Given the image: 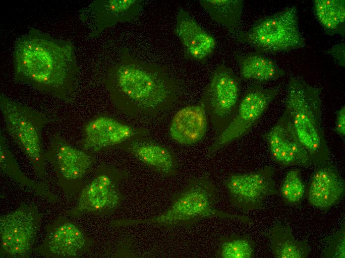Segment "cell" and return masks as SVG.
Instances as JSON below:
<instances>
[{"instance_id": "4fadbf2b", "label": "cell", "mask_w": 345, "mask_h": 258, "mask_svg": "<svg viewBox=\"0 0 345 258\" xmlns=\"http://www.w3.org/2000/svg\"><path fill=\"white\" fill-rule=\"evenodd\" d=\"M146 128L132 126L111 116L97 115L84 125L80 148L97 153L118 148L129 139L139 135H148Z\"/></svg>"}, {"instance_id": "7c38bea8", "label": "cell", "mask_w": 345, "mask_h": 258, "mask_svg": "<svg viewBox=\"0 0 345 258\" xmlns=\"http://www.w3.org/2000/svg\"><path fill=\"white\" fill-rule=\"evenodd\" d=\"M274 170L266 166L247 173L232 174L224 181L230 203L244 212L262 208L269 196L278 194Z\"/></svg>"}, {"instance_id": "cb8c5ba5", "label": "cell", "mask_w": 345, "mask_h": 258, "mask_svg": "<svg viewBox=\"0 0 345 258\" xmlns=\"http://www.w3.org/2000/svg\"><path fill=\"white\" fill-rule=\"evenodd\" d=\"M313 9L315 17L328 34L344 36L345 0H315Z\"/></svg>"}, {"instance_id": "ffe728a7", "label": "cell", "mask_w": 345, "mask_h": 258, "mask_svg": "<svg viewBox=\"0 0 345 258\" xmlns=\"http://www.w3.org/2000/svg\"><path fill=\"white\" fill-rule=\"evenodd\" d=\"M208 116L203 104L184 107L173 115L169 128L171 138L184 145H192L202 141L208 129Z\"/></svg>"}, {"instance_id": "4316f807", "label": "cell", "mask_w": 345, "mask_h": 258, "mask_svg": "<svg viewBox=\"0 0 345 258\" xmlns=\"http://www.w3.org/2000/svg\"><path fill=\"white\" fill-rule=\"evenodd\" d=\"M306 187L301 176L300 171L296 168L288 171L280 187V194L287 204L299 203L306 194Z\"/></svg>"}, {"instance_id": "7402d4cb", "label": "cell", "mask_w": 345, "mask_h": 258, "mask_svg": "<svg viewBox=\"0 0 345 258\" xmlns=\"http://www.w3.org/2000/svg\"><path fill=\"white\" fill-rule=\"evenodd\" d=\"M273 255L276 258H306L309 248L307 242L294 238L288 224L278 223L265 234Z\"/></svg>"}, {"instance_id": "e0dca14e", "label": "cell", "mask_w": 345, "mask_h": 258, "mask_svg": "<svg viewBox=\"0 0 345 258\" xmlns=\"http://www.w3.org/2000/svg\"><path fill=\"white\" fill-rule=\"evenodd\" d=\"M120 148L133 156L145 167L166 178L175 176L179 163L173 151L148 135L133 137Z\"/></svg>"}, {"instance_id": "30bf717a", "label": "cell", "mask_w": 345, "mask_h": 258, "mask_svg": "<svg viewBox=\"0 0 345 258\" xmlns=\"http://www.w3.org/2000/svg\"><path fill=\"white\" fill-rule=\"evenodd\" d=\"M43 215L38 207L23 204L0 217V257L27 258L33 249Z\"/></svg>"}, {"instance_id": "277c9868", "label": "cell", "mask_w": 345, "mask_h": 258, "mask_svg": "<svg viewBox=\"0 0 345 258\" xmlns=\"http://www.w3.org/2000/svg\"><path fill=\"white\" fill-rule=\"evenodd\" d=\"M285 113L312 165L327 163L330 152L322 126L319 90L295 78L288 83Z\"/></svg>"}, {"instance_id": "7a4b0ae2", "label": "cell", "mask_w": 345, "mask_h": 258, "mask_svg": "<svg viewBox=\"0 0 345 258\" xmlns=\"http://www.w3.org/2000/svg\"><path fill=\"white\" fill-rule=\"evenodd\" d=\"M102 80L115 106L134 118L153 117L168 110L179 94L177 84L161 67L126 51Z\"/></svg>"}, {"instance_id": "2e32d148", "label": "cell", "mask_w": 345, "mask_h": 258, "mask_svg": "<svg viewBox=\"0 0 345 258\" xmlns=\"http://www.w3.org/2000/svg\"><path fill=\"white\" fill-rule=\"evenodd\" d=\"M271 156L278 164L286 167L312 166L300 145L293 127L284 113L273 127L263 135Z\"/></svg>"}, {"instance_id": "6da1fadb", "label": "cell", "mask_w": 345, "mask_h": 258, "mask_svg": "<svg viewBox=\"0 0 345 258\" xmlns=\"http://www.w3.org/2000/svg\"><path fill=\"white\" fill-rule=\"evenodd\" d=\"M12 54L16 81L66 103L75 101L79 67L70 40L32 28L17 38Z\"/></svg>"}, {"instance_id": "5bb4252c", "label": "cell", "mask_w": 345, "mask_h": 258, "mask_svg": "<svg viewBox=\"0 0 345 258\" xmlns=\"http://www.w3.org/2000/svg\"><path fill=\"white\" fill-rule=\"evenodd\" d=\"M93 245V241L78 224L59 217L48 226L36 252L48 258H76L88 252Z\"/></svg>"}, {"instance_id": "f1b7e54d", "label": "cell", "mask_w": 345, "mask_h": 258, "mask_svg": "<svg viewBox=\"0 0 345 258\" xmlns=\"http://www.w3.org/2000/svg\"><path fill=\"white\" fill-rule=\"evenodd\" d=\"M335 131L341 137H345V108L342 107L338 112L336 122Z\"/></svg>"}, {"instance_id": "f546056e", "label": "cell", "mask_w": 345, "mask_h": 258, "mask_svg": "<svg viewBox=\"0 0 345 258\" xmlns=\"http://www.w3.org/2000/svg\"><path fill=\"white\" fill-rule=\"evenodd\" d=\"M329 53L331 54L339 62V64L345 66V44L341 43L335 45L331 50H330Z\"/></svg>"}, {"instance_id": "44dd1931", "label": "cell", "mask_w": 345, "mask_h": 258, "mask_svg": "<svg viewBox=\"0 0 345 258\" xmlns=\"http://www.w3.org/2000/svg\"><path fill=\"white\" fill-rule=\"evenodd\" d=\"M240 77L243 80L253 81L262 84L273 81L285 75V71L272 59L257 52L237 55Z\"/></svg>"}, {"instance_id": "8fae6325", "label": "cell", "mask_w": 345, "mask_h": 258, "mask_svg": "<svg viewBox=\"0 0 345 258\" xmlns=\"http://www.w3.org/2000/svg\"><path fill=\"white\" fill-rule=\"evenodd\" d=\"M278 88H265L254 83L247 88L240 98L235 113L226 128L208 148L213 154L248 133L257 124L277 96Z\"/></svg>"}, {"instance_id": "603a6c76", "label": "cell", "mask_w": 345, "mask_h": 258, "mask_svg": "<svg viewBox=\"0 0 345 258\" xmlns=\"http://www.w3.org/2000/svg\"><path fill=\"white\" fill-rule=\"evenodd\" d=\"M0 166L3 173L21 185L30 188L36 195L50 202H56L57 201V197L49 190L47 186L32 181L21 171L1 132L0 133Z\"/></svg>"}, {"instance_id": "ac0fdd59", "label": "cell", "mask_w": 345, "mask_h": 258, "mask_svg": "<svg viewBox=\"0 0 345 258\" xmlns=\"http://www.w3.org/2000/svg\"><path fill=\"white\" fill-rule=\"evenodd\" d=\"M345 183L337 168L327 163L317 166L306 187V196L316 208L327 210L344 196Z\"/></svg>"}, {"instance_id": "d6986e66", "label": "cell", "mask_w": 345, "mask_h": 258, "mask_svg": "<svg viewBox=\"0 0 345 258\" xmlns=\"http://www.w3.org/2000/svg\"><path fill=\"white\" fill-rule=\"evenodd\" d=\"M174 33L183 46L185 56L189 59L204 64L216 49L215 38L182 8L176 16Z\"/></svg>"}, {"instance_id": "52a82bcc", "label": "cell", "mask_w": 345, "mask_h": 258, "mask_svg": "<svg viewBox=\"0 0 345 258\" xmlns=\"http://www.w3.org/2000/svg\"><path fill=\"white\" fill-rule=\"evenodd\" d=\"M125 176V171L101 164L82 188L75 205L67 215L76 217L88 214L106 215L114 213L124 199L120 183Z\"/></svg>"}, {"instance_id": "d4e9b609", "label": "cell", "mask_w": 345, "mask_h": 258, "mask_svg": "<svg viewBox=\"0 0 345 258\" xmlns=\"http://www.w3.org/2000/svg\"><path fill=\"white\" fill-rule=\"evenodd\" d=\"M201 6L217 22L236 33L242 13V0H200Z\"/></svg>"}, {"instance_id": "5b68a950", "label": "cell", "mask_w": 345, "mask_h": 258, "mask_svg": "<svg viewBox=\"0 0 345 258\" xmlns=\"http://www.w3.org/2000/svg\"><path fill=\"white\" fill-rule=\"evenodd\" d=\"M0 109L8 133L25 155L42 183L47 186L42 131L49 120L41 113L3 94L0 96Z\"/></svg>"}, {"instance_id": "9a60e30c", "label": "cell", "mask_w": 345, "mask_h": 258, "mask_svg": "<svg viewBox=\"0 0 345 258\" xmlns=\"http://www.w3.org/2000/svg\"><path fill=\"white\" fill-rule=\"evenodd\" d=\"M140 0H95L80 10L79 17L95 37L119 22H130L140 13Z\"/></svg>"}, {"instance_id": "8992f818", "label": "cell", "mask_w": 345, "mask_h": 258, "mask_svg": "<svg viewBox=\"0 0 345 258\" xmlns=\"http://www.w3.org/2000/svg\"><path fill=\"white\" fill-rule=\"evenodd\" d=\"M235 35L238 42L249 45L261 54L288 52L305 46L294 6L263 17L248 30L236 32Z\"/></svg>"}, {"instance_id": "9c48e42d", "label": "cell", "mask_w": 345, "mask_h": 258, "mask_svg": "<svg viewBox=\"0 0 345 258\" xmlns=\"http://www.w3.org/2000/svg\"><path fill=\"white\" fill-rule=\"evenodd\" d=\"M240 78L224 64L212 73L200 101L203 104L216 136L229 125L240 101Z\"/></svg>"}, {"instance_id": "484cf974", "label": "cell", "mask_w": 345, "mask_h": 258, "mask_svg": "<svg viewBox=\"0 0 345 258\" xmlns=\"http://www.w3.org/2000/svg\"><path fill=\"white\" fill-rule=\"evenodd\" d=\"M255 243L247 235H231L221 237L216 252L217 258H253Z\"/></svg>"}, {"instance_id": "83f0119b", "label": "cell", "mask_w": 345, "mask_h": 258, "mask_svg": "<svg viewBox=\"0 0 345 258\" xmlns=\"http://www.w3.org/2000/svg\"><path fill=\"white\" fill-rule=\"evenodd\" d=\"M323 253L326 258H345V222L338 231L326 238Z\"/></svg>"}, {"instance_id": "3957f363", "label": "cell", "mask_w": 345, "mask_h": 258, "mask_svg": "<svg viewBox=\"0 0 345 258\" xmlns=\"http://www.w3.org/2000/svg\"><path fill=\"white\" fill-rule=\"evenodd\" d=\"M217 188L207 173L192 178L179 192L174 194L169 207L159 214L147 218H118L110 223L114 227L140 224L156 225L168 229L178 226L189 229L205 219L216 217L235 219L252 224L244 215L229 213L218 209Z\"/></svg>"}, {"instance_id": "ba28073f", "label": "cell", "mask_w": 345, "mask_h": 258, "mask_svg": "<svg viewBox=\"0 0 345 258\" xmlns=\"http://www.w3.org/2000/svg\"><path fill=\"white\" fill-rule=\"evenodd\" d=\"M45 157L63 191L68 196H78L95 163L94 153L73 146L57 133L51 140Z\"/></svg>"}]
</instances>
